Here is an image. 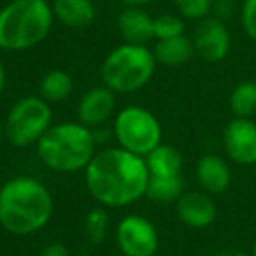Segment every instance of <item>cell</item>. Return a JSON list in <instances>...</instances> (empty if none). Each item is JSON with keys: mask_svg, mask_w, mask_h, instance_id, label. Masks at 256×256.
<instances>
[{"mask_svg": "<svg viewBox=\"0 0 256 256\" xmlns=\"http://www.w3.org/2000/svg\"><path fill=\"white\" fill-rule=\"evenodd\" d=\"M84 181L100 206L121 209L146 196L150 170L144 156L114 146L96 151L84 168Z\"/></svg>", "mask_w": 256, "mask_h": 256, "instance_id": "cell-1", "label": "cell"}, {"mask_svg": "<svg viewBox=\"0 0 256 256\" xmlns=\"http://www.w3.org/2000/svg\"><path fill=\"white\" fill-rule=\"evenodd\" d=\"M53 212V195L39 179L16 176L0 186V226L9 234H37L50 223Z\"/></svg>", "mask_w": 256, "mask_h": 256, "instance_id": "cell-2", "label": "cell"}, {"mask_svg": "<svg viewBox=\"0 0 256 256\" xmlns=\"http://www.w3.org/2000/svg\"><path fill=\"white\" fill-rule=\"evenodd\" d=\"M40 162L58 174H76L88 167L96 154V136L79 121H62L36 144Z\"/></svg>", "mask_w": 256, "mask_h": 256, "instance_id": "cell-3", "label": "cell"}, {"mask_svg": "<svg viewBox=\"0 0 256 256\" xmlns=\"http://www.w3.org/2000/svg\"><path fill=\"white\" fill-rule=\"evenodd\" d=\"M54 23L50 0H11L0 9V50L20 51L39 46Z\"/></svg>", "mask_w": 256, "mask_h": 256, "instance_id": "cell-4", "label": "cell"}, {"mask_svg": "<svg viewBox=\"0 0 256 256\" xmlns=\"http://www.w3.org/2000/svg\"><path fill=\"white\" fill-rule=\"evenodd\" d=\"M153 50L144 44H121L102 62L100 76L104 86L114 93H134L142 90L156 70Z\"/></svg>", "mask_w": 256, "mask_h": 256, "instance_id": "cell-5", "label": "cell"}, {"mask_svg": "<svg viewBox=\"0 0 256 256\" xmlns=\"http://www.w3.org/2000/svg\"><path fill=\"white\" fill-rule=\"evenodd\" d=\"M53 126V109L42 96L18 98L4 118V139L14 148L36 146Z\"/></svg>", "mask_w": 256, "mask_h": 256, "instance_id": "cell-6", "label": "cell"}, {"mask_svg": "<svg viewBox=\"0 0 256 256\" xmlns=\"http://www.w3.org/2000/svg\"><path fill=\"white\" fill-rule=\"evenodd\" d=\"M112 134L118 146L146 156L162 144L164 130L153 110L142 106H126L114 116Z\"/></svg>", "mask_w": 256, "mask_h": 256, "instance_id": "cell-7", "label": "cell"}, {"mask_svg": "<svg viewBox=\"0 0 256 256\" xmlns=\"http://www.w3.org/2000/svg\"><path fill=\"white\" fill-rule=\"evenodd\" d=\"M116 244L123 256H154L160 235L153 221L139 214H128L116 226Z\"/></svg>", "mask_w": 256, "mask_h": 256, "instance_id": "cell-8", "label": "cell"}, {"mask_svg": "<svg viewBox=\"0 0 256 256\" xmlns=\"http://www.w3.org/2000/svg\"><path fill=\"white\" fill-rule=\"evenodd\" d=\"M223 150L237 165L256 164V123L251 118H234L224 126Z\"/></svg>", "mask_w": 256, "mask_h": 256, "instance_id": "cell-9", "label": "cell"}, {"mask_svg": "<svg viewBox=\"0 0 256 256\" xmlns=\"http://www.w3.org/2000/svg\"><path fill=\"white\" fill-rule=\"evenodd\" d=\"M192 40L196 56H200L204 62H209V64L223 62L232 48V36L226 25L214 16L198 22V26H196Z\"/></svg>", "mask_w": 256, "mask_h": 256, "instance_id": "cell-10", "label": "cell"}, {"mask_svg": "<svg viewBox=\"0 0 256 256\" xmlns=\"http://www.w3.org/2000/svg\"><path fill=\"white\" fill-rule=\"evenodd\" d=\"M178 218L190 228H209L218 218V206L206 192H184L176 202Z\"/></svg>", "mask_w": 256, "mask_h": 256, "instance_id": "cell-11", "label": "cell"}, {"mask_svg": "<svg viewBox=\"0 0 256 256\" xmlns=\"http://www.w3.org/2000/svg\"><path fill=\"white\" fill-rule=\"evenodd\" d=\"M116 93L107 86H95L81 96L78 104V121L88 128L102 126L114 114Z\"/></svg>", "mask_w": 256, "mask_h": 256, "instance_id": "cell-12", "label": "cell"}, {"mask_svg": "<svg viewBox=\"0 0 256 256\" xmlns=\"http://www.w3.org/2000/svg\"><path fill=\"white\" fill-rule=\"evenodd\" d=\"M195 176L202 192L221 195L232 184V168L224 158L218 154H204L195 167Z\"/></svg>", "mask_w": 256, "mask_h": 256, "instance_id": "cell-13", "label": "cell"}, {"mask_svg": "<svg viewBox=\"0 0 256 256\" xmlns=\"http://www.w3.org/2000/svg\"><path fill=\"white\" fill-rule=\"evenodd\" d=\"M153 16L144 8H124L118 16V28L128 44H144L154 39Z\"/></svg>", "mask_w": 256, "mask_h": 256, "instance_id": "cell-14", "label": "cell"}, {"mask_svg": "<svg viewBox=\"0 0 256 256\" xmlns=\"http://www.w3.org/2000/svg\"><path fill=\"white\" fill-rule=\"evenodd\" d=\"M54 20L68 28H84L96 18V8L93 0H53Z\"/></svg>", "mask_w": 256, "mask_h": 256, "instance_id": "cell-15", "label": "cell"}, {"mask_svg": "<svg viewBox=\"0 0 256 256\" xmlns=\"http://www.w3.org/2000/svg\"><path fill=\"white\" fill-rule=\"evenodd\" d=\"M150 176L153 178H176L182 176V154L178 148L162 142L150 154L144 156Z\"/></svg>", "mask_w": 256, "mask_h": 256, "instance_id": "cell-16", "label": "cell"}, {"mask_svg": "<svg viewBox=\"0 0 256 256\" xmlns=\"http://www.w3.org/2000/svg\"><path fill=\"white\" fill-rule=\"evenodd\" d=\"M153 53L158 64L165 65V67H181L193 58L195 48H193V40L190 37L179 36L172 37V39L156 40Z\"/></svg>", "mask_w": 256, "mask_h": 256, "instance_id": "cell-17", "label": "cell"}, {"mask_svg": "<svg viewBox=\"0 0 256 256\" xmlns=\"http://www.w3.org/2000/svg\"><path fill=\"white\" fill-rule=\"evenodd\" d=\"M74 90V79L64 68H53L46 72L39 82V96L50 104H60L68 98Z\"/></svg>", "mask_w": 256, "mask_h": 256, "instance_id": "cell-18", "label": "cell"}, {"mask_svg": "<svg viewBox=\"0 0 256 256\" xmlns=\"http://www.w3.org/2000/svg\"><path fill=\"white\" fill-rule=\"evenodd\" d=\"M184 193V179L182 176L176 178H153L146 188V196L156 204H176Z\"/></svg>", "mask_w": 256, "mask_h": 256, "instance_id": "cell-19", "label": "cell"}, {"mask_svg": "<svg viewBox=\"0 0 256 256\" xmlns=\"http://www.w3.org/2000/svg\"><path fill=\"white\" fill-rule=\"evenodd\" d=\"M228 106L234 118H251L256 114V81H242L232 90Z\"/></svg>", "mask_w": 256, "mask_h": 256, "instance_id": "cell-20", "label": "cell"}, {"mask_svg": "<svg viewBox=\"0 0 256 256\" xmlns=\"http://www.w3.org/2000/svg\"><path fill=\"white\" fill-rule=\"evenodd\" d=\"M110 216L107 207H93L84 216V234L92 244H102L109 235Z\"/></svg>", "mask_w": 256, "mask_h": 256, "instance_id": "cell-21", "label": "cell"}, {"mask_svg": "<svg viewBox=\"0 0 256 256\" xmlns=\"http://www.w3.org/2000/svg\"><path fill=\"white\" fill-rule=\"evenodd\" d=\"M153 32L156 40L184 36V20L179 14H172V12L158 14L153 20Z\"/></svg>", "mask_w": 256, "mask_h": 256, "instance_id": "cell-22", "label": "cell"}, {"mask_svg": "<svg viewBox=\"0 0 256 256\" xmlns=\"http://www.w3.org/2000/svg\"><path fill=\"white\" fill-rule=\"evenodd\" d=\"M212 2L214 0H174V6L182 20L202 22L212 12Z\"/></svg>", "mask_w": 256, "mask_h": 256, "instance_id": "cell-23", "label": "cell"}, {"mask_svg": "<svg viewBox=\"0 0 256 256\" xmlns=\"http://www.w3.org/2000/svg\"><path fill=\"white\" fill-rule=\"evenodd\" d=\"M240 23L244 32L256 40V0H242Z\"/></svg>", "mask_w": 256, "mask_h": 256, "instance_id": "cell-24", "label": "cell"}, {"mask_svg": "<svg viewBox=\"0 0 256 256\" xmlns=\"http://www.w3.org/2000/svg\"><path fill=\"white\" fill-rule=\"evenodd\" d=\"M235 8H237V2H235V0H214L212 14H214V18L224 22V20L232 18V14L235 12Z\"/></svg>", "mask_w": 256, "mask_h": 256, "instance_id": "cell-25", "label": "cell"}, {"mask_svg": "<svg viewBox=\"0 0 256 256\" xmlns=\"http://www.w3.org/2000/svg\"><path fill=\"white\" fill-rule=\"evenodd\" d=\"M39 256H68V249L64 242H50L48 246H44Z\"/></svg>", "mask_w": 256, "mask_h": 256, "instance_id": "cell-26", "label": "cell"}, {"mask_svg": "<svg viewBox=\"0 0 256 256\" xmlns=\"http://www.w3.org/2000/svg\"><path fill=\"white\" fill-rule=\"evenodd\" d=\"M216 256H252V254L237 248H226V249H221L220 252H216Z\"/></svg>", "mask_w": 256, "mask_h": 256, "instance_id": "cell-27", "label": "cell"}, {"mask_svg": "<svg viewBox=\"0 0 256 256\" xmlns=\"http://www.w3.org/2000/svg\"><path fill=\"white\" fill-rule=\"evenodd\" d=\"M120 4H123L124 8H144L153 0H118Z\"/></svg>", "mask_w": 256, "mask_h": 256, "instance_id": "cell-28", "label": "cell"}, {"mask_svg": "<svg viewBox=\"0 0 256 256\" xmlns=\"http://www.w3.org/2000/svg\"><path fill=\"white\" fill-rule=\"evenodd\" d=\"M6 82H8V74H6V65L0 58V93L4 92L6 88Z\"/></svg>", "mask_w": 256, "mask_h": 256, "instance_id": "cell-29", "label": "cell"}, {"mask_svg": "<svg viewBox=\"0 0 256 256\" xmlns=\"http://www.w3.org/2000/svg\"><path fill=\"white\" fill-rule=\"evenodd\" d=\"M4 139V118L0 116V142Z\"/></svg>", "mask_w": 256, "mask_h": 256, "instance_id": "cell-30", "label": "cell"}, {"mask_svg": "<svg viewBox=\"0 0 256 256\" xmlns=\"http://www.w3.org/2000/svg\"><path fill=\"white\" fill-rule=\"evenodd\" d=\"M251 254L256 256V237H254V242H252V249H251Z\"/></svg>", "mask_w": 256, "mask_h": 256, "instance_id": "cell-31", "label": "cell"}]
</instances>
